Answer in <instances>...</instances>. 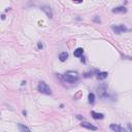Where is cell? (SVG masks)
Returning a JSON list of instances; mask_svg holds the SVG:
<instances>
[{
  "instance_id": "1",
  "label": "cell",
  "mask_w": 132,
  "mask_h": 132,
  "mask_svg": "<svg viewBox=\"0 0 132 132\" xmlns=\"http://www.w3.org/2000/svg\"><path fill=\"white\" fill-rule=\"evenodd\" d=\"M78 80V75L77 72H68L63 75V81L66 82H69V84H74L77 82Z\"/></svg>"
},
{
  "instance_id": "2",
  "label": "cell",
  "mask_w": 132,
  "mask_h": 132,
  "mask_svg": "<svg viewBox=\"0 0 132 132\" xmlns=\"http://www.w3.org/2000/svg\"><path fill=\"white\" fill-rule=\"evenodd\" d=\"M37 90L40 92L41 94H45V95H51L52 94V91H51V88L45 84L44 82H40L37 86Z\"/></svg>"
},
{
  "instance_id": "3",
  "label": "cell",
  "mask_w": 132,
  "mask_h": 132,
  "mask_svg": "<svg viewBox=\"0 0 132 132\" xmlns=\"http://www.w3.org/2000/svg\"><path fill=\"white\" fill-rule=\"evenodd\" d=\"M107 84H105V82H102L101 85H99L98 87V94L99 96L101 98H105L107 96Z\"/></svg>"
},
{
  "instance_id": "4",
  "label": "cell",
  "mask_w": 132,
  "mask_h": 132,
  "mask_svg": "<svg viewBox=\"0 0 132 132\" xmlns=\"http://www.w3.org/2000/svg\"><path fill=\"white\" fill-rule=\"evenodd\" d=\"M111 29L117 33V34H121L122 32H124V31H128V29L125 27L124 25H119V26H113L111 27Z\"/></svg>"
},
{
  "instance_id": "5",
  "label": "cell",
  "mask_w": 132,
  "mask_h": 132,
  "mask_svg": "<svg viewBox=\"0 0 132 132\" xmlns=\"http://www.w3.org/2000/svg\"><path fill=\"white\" fill-rule=\"evenodd\" d=\"M81 126L84 127V128H87V129H90V130H94V131L97 130V127L96 126H93V125L90 124V123H88V122H82Z\"/></svg>"
},
{
  "instance_id": "6",
  "label": "cell",
  "mask_w": 132,
  "mask_h": 132,
  "mask_svg": "<svg viewBox=\"0 0 132 132\" xmlns=\"http://www.w3.org/2000/svg\"><path fill=\"white\" fill-rule=\"evenodd\" d=\"M114 14H125L127 12V8L125 6H119V7H116L113 9Z\"/></svg>"
},
{
  "instance_id": "7",
  "label": "cell",
  "mask_w": 132,
  "mask_h": 132,
  "mask_svg": "<svg viewBox=\"0 0 132 132\" xmlns=\"http://www.w3.org/2000/svg\"><path fill=\"white\" fill-rule=\"evenodd\" d=\"M41 9L45 12V15H47L49 18H53V12H52V9H51V7H50V6L44 5V6H41Z\"/></svg>"
},
{
  "instance_id": "8",
  "label": "cell",
  "mask_w": 132,
  "mask_h": 132,
  "mask_svg": "<svg viewBox=\"0 0 132 132\" xmlns=\"http://www.w3.org/2000/svg\"><path fill=\"white\" fill-rule=\"evenodd\" d=\"M110 129L113 130V131H115V132H125L126 130L124 129V128H122V127H120L119 125H115V124H113V125H110Z\"/></svg>"
},
{
  "instance_id": "9",
  "label": "cell",
  "mask_w": 132,
  "mask_h": 132,
  "mask_svg": "<svg viewBox=\"0 0 132 132\" xmlns=\"http://www.w3.org/2000/svg\"><path fill=\"white\" fill-rule=\"evenodd\" d=\"M91 115L95 120H102L104 118L103 114H99V113H95V111H91Z\"/></svg>"
},
{
  "instance_id": "10",
  "label": "cell",
  "mask_w": 132,
  "mask_h": 132,
  "mask_svg": "<svg viewBox=\"0 0 132 132\" xmlns=\"http://www.w3.org/2000/svg\"><path fill=\"white\" fill-rule=\"evenodd\" d=\"M67 58H68L67 52H62V53H60V55H59V59H60V61H62V62H65L67 60Z\"/></svg>"
},
{
  "instance_id": "11",
  "label": "cell",
  "mask_w": 132,
  "mask_h": 132,
  "mask_svg": "<svg viewBox=\"0 0 132 132\" xmlns=\"http://www.w3.org/2000/svg\"><path fill=\"white\" fill-rule=\"evenodd\" d=\"M82 54H84V50H82V48L77 49V50L74 51V53H73V55L75 56V57H82Z\"/></svg>"
},
{
  "instance_id": "12",
  "label": "cell",
  "mask_w": 132,
  "mask_h": 132,
  "mask_svg": "<svg viewBox=\"0 0 132 132\" xmlns=\"http://www.w3.org/2000/svg\"><path fill=\"white\" fill-rule=\"evenodd\" d=\"M107 72H99L98 73V75H97V78L98 80H100V81H102V80H104V78H106L107 77Z\"/></svg>"
},
{
  "instance_id": "13",
  "label": "cell",
  "mask_w": 132,
  "mask_h": 132,
  "mask_svg": "<svg viewBox=\"0 0 132 132\" xmlns=\"http://www.w3.org/2000/svg\"><path fill=\"white\" fill-rule=\"evenodd\" d=\"M88 98H89V102H90L91 104H93L94 101H95V95L93 93H90V94H89V96H88Z\"/></svg>"
},
{
  "instance_id": "14",
  "label": "cell",
  "mask_w": 132,
  "mask_h": 132,
  "mask_svg": "<svg viewBox=\"0 0 132 132\" xmlns=\"http://www.w3.org/2000/svg\"><path fill=\"white\" fill-rule=\"evenodd\" d=\"M19 129L21 130V131H30V129H29L28 127H26V126H23L22 124H19Z\"/></svg>"
},
{
  "instance_id": "15",
  "label": "cell",
  "mask_w": 132,
  "mask_h": 132,
  "mask_svg": "<svg viewBox=\"0 0 132 132\" xmlns=\"http://www.w3.org/2000/svg\"><path fill=\"white\" fill-rule=\"evenodd\" d=\"M42 47H44V45H42L41 42H38V49H42Z\"/></svg>"
},
{
  "instance_id": "16",
  "label": "cell",
  "mask_w": 132,
  "mask_h": 132,
  "mask_svg": "<svg viewBox=\"0 0 132 132\" xmlns=\"http://www.w3.org/2000/svg\"><path fill=\"white\" fill-rule=\"evenodd\" d=\"M74 1H75V2H82V0H74Z\"/></svg>"
}]
</instances>
